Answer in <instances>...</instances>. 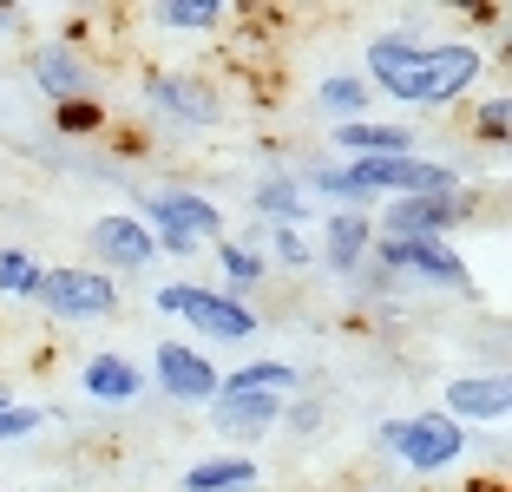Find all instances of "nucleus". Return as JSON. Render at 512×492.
<instances>
[{
	"label": "nucleus",
	"mask_w": 512,
	"mask_h": 492,
	"mask_svg": "<svg viewBox=\"0 0 512 492\" xmlns=\"http://www.w3.org/2000/svg\"><path fill=\"white\" fill-rule=\"evenodd\" d=\"M480 66H486V53L473 40H427L421 60L407 66V73H394L381 92L401 99V105H421V112H440V105H453L480 79Z\"/></svg>",
	"instance_id": "obj_1"
},
{
	"label": "nucleus",
	"mask_w": 512,
	"mask_h": 492,
	"mask_svg": "<svg viewBox=\"0 0 512 492\" xmlns=\"http://www.w3.org/2000/svg\"><path fill=\"white\" fill-rule=\"evenodd\" d=\"M138 204H145L138 224H145L151 243L171 250V256H191L204 237H224V210H217L211 197H197V191H145Z\"/></svg>",
	"instance_id": "obj_2"
},
{
	"label": "nucleus",
	"mask_w": 512,
	"mask_h": 492,
	"mask_svg": "<svg viewBox=\"0 0 512 492\" xmlns=\"http://www.w3.org/2000/svg\"><path fill=\"white\" fill-rule=\"evenodd\" d=\"M158 309L191 322L197 335L211 342H250L256 335V309H243V296H224V289H197V283H165L158 289Z\"/></svg>",
	"instance_id": "obj_3"
},
{
	"label": "nucleus",
	"mask_w": 512,
	"mask_h": 492,
	"mask_svg": "<svg viewBox=\"0 0 512 492\" xmlns=\"http://www.w3.org/2000/svg\"><path fill=\"white\" fill-rule=\"evenodd\" d=\"M381 447L401 453V466L414 473H447L467 447V427L447 414H407V420H381Z\"/></svg>",
	"instance_id": "obj_4"
},
{
	"label": "nucleus",
	"mask_w": 512,
	"mask_h": 492,
	"mask_svg": "<svg viewBox=\"0 0 512 492\" xmlns=\"http://www.w3.org/2000/svg\"><path fill=\"white\" fill-rule=\"evenodd\" d=\"M33 302L46 315H60V322H99V315L119 309V283H112L106 269H40V283H33Z\"/></svg>",
	"instance_id": "obj_5"
},
{
	"label": "nucleus",
	"mask_w": 512,
	"mask_h": 492,
	"mask_svg": "<svg viewBox=\"0 0 512 492\" xmlns=\"http://www.w3.org/2000/svg\"><path fill=\"white\" fill-rule=\"evenodd\" d=\"M375 263L401 269V276H421V283H440V289H467L473 283V269L434 237H375Z\"/></svg>",
	"instance_id": "obj_6"
},
{
	"label": "nucleus",
	"mask_w": 512,
	"mask_h": 492,
	"mask_svg": "<svg viewBox=\"0 0 512 492\" xmlns=\"http://www.w3.org/2000/svg\"><path fill=\"white\" fill-rule=\"evenodd\" d=\"M473 204L460 191L453 197H394V204H381V237H434L447 243L453 224H467Z\"/></svg>",
	"instance_id": "obj_7"
},
{
	"label": "nucleus",
	"mask_w": 512,
	"mask_h": 492,
	"mask_svg": "<svg viewBox=\"0 0 512 492\" xmlns=\"http://www.w3.org/2000/svg\"><path fill=\"white\" fill-rule=\"evenodd\" d=\"M158 394H171V401H184V407H211L217 401V388H224V374H217V361L211 355H197L191 342H158Z\"/></svg>",
	"instance_id": "obj_8"
},
{
	"label": "nucleus",
	"mask_w": 512,
	"mask_h": 492,
	"mask_svg": "<svg viewBox=\"0 0 512 492\" xmlns=\"http://www.w3.org/2000/svg\"><path fill=\"white\" fill-rule=\"evenodd\" d=\"M276 420H283V394L217 388V401H211V427H217V433H237V440H250V433H270Z\"/></svg>",
	"instance_id": "obj_9"
},
{
	"label": "nucleus",
	"mask_w": 512,
	"mask_h": 492,
	"mask_svg": "<svg viewBox=\"0 0 512 492\" xmlns=\"http://www.w3.org/2000/svg\"><path fill=\"white\" fill-rule=\"evenodd\" d=\"M145 99L178 125H211L217 119V92L204 79H178V73H145Z\"/></svg>",
	"instance_id": "obj_10"
},
{
	"label": "nucleus",
	"mask_w": 512,
	"mask_h": 492,
	"mask_svg": "<svg viewBox=\"0 0 512 492\" xmlns=\"http://www.w3.org/2000/svg\"><path fill=\"white\" fill-rule=\"evenodd\" d=\"M512 414V388L506 374H460L447 388V420H480V427H499Z\"/></svg>",
	"instance_id": "obj_11"
},
{
	"label": "nucleus",
	"mask_w": 512,
	"mask_h": 492,
	"mask_svg": "<svg viewBox=\"0 0 512 492\" xmlns=\"http://www.w3.org/2000/svg\"><path fill=\"white\" fill-rule=\"evenodd\" d=\"M33 86L46 92L53 105H73V99H86L92 92V73L73 60V46H33Z\"/></svg>",
	"instance_id": "obj_12"
},
{
	"label": "nucleus",
	"mask_w": 512,
	"mask_h": 492,
	"mask_svg": "<svg viewBox=\"0 0 512 492\" xmlns=\"http://www.w3.org/2000/svg\"><path fill=\"white\" fill-rule=\"evenodd\" d=\"M368 250H375V224H368V210H335L329 224H322V256H329L335 276H355Z\"/></svg>",
	"instance_id": "obj_13"
},
{
	"label": "nucleus",
	"mask_w": 512,
	"mask_h": 492,
	"mask_svg": "<svg viewBox=\"0 0 512 492\" xmlns=\"http://www.w3.org/2000/svg\"><path fill=\"white\" fill-rule=\"evenodd\" d=\"M92 243H99V256H106V263H119V269H145L151 256H158L151 230L138 224V217H125V210L99 217V224H92Z\"/></svg>",
	"instance_id": "obj_14"
},
{
	"label": "nucleus",
	"mask_w": 512,
	"mask_h": 492,
	"mask_svg": "<svg viewBox=\"0 0 512 492\" xmlns=\"http://www.w3.org/2000/svg\"><path fill=\"white\" fill-rule=\"evenodd\" d=\"M263 486V466L243 460V453H224V460H197L184 466V492H256Z\"/></svg>",
	"instance_id": "obj_15"
},
{
	"label": "nucleus",
	"mask_w": 512,
	"mask_h": 492,
	"mask_svg": "<svg viewBox=\"0 0 512 492\" xmlns=\"http://www.w3.org/2000/svg\"><path fill=\"white\" fill-rule=\"evenodd\" d=\"M335 145L355 151V158H407V151H414V132H407V125L355 119V125H335Z\"/></svg>",
	"instance_id": "obj_16"
},
{
	"label": "nucleus",
	"mask_w": 512,
	"mask_h": 492,
	"mask_svg": "<svg viewBox=\"0 0 512 492\" xmlns=\"http://www.w3.org/2000/svg\"><path fill=\"white\" fill-rule=\"evenodd\" d=\"M79 381H86L92 401H138V394H145V374L125 355H92L86 368H79Z\"/></svg>",
	"instance_id": "obj_17"
},
{
	"label": "nucleus",
	"mask_w": 512,
	"mask_h": 492,
	"mask_svg": "<svg viewBox=\"0 0 512 492\" xmlns=\"http://www.w3.org/2000/svg\"><path fill=\"white\" fill-rule=\"evenodd\" d=\"M256 217H270L276 230H296V224H309L302 184H296V178H263V184H256Z\"/></svg>",
	"instance_id": "obj_18"
},
{
	"label": "nucleus",
	"mask_w": 512,
	"mask_h": 492,
	"mask_svg": "<svg viewBox=\"0 0 512 492\" xmlns=\"http://www.w3.org/2000/svg\"><path fill=\"white\" fill-rule=\"evenodd\" d=\"M421 33H381V40H368V79L375 86H388L394 73H407V66L421 60Z\"/></svg>",
	"instance_id": "obj_19"
},
{
	"label": "nucleus",
	"mask_w": 512,
	"mask_h": 492,
	"mask_svg": "<svg viewBox=\"0 0 512 492\" xmlns=\"http://www.w3.org/2000/svg\"><path fill=\"white\" fill-rule=\"evenodd\" d=\"M224 20H230L224 0H165V7H158V27H178V33H211V27H224Z\"/></svg>",
	"instance_id": "obj_20"
},
{
	"label": "nucleus",
	"mask_w": 512,
	"mask_h": 492,
	"mask_svg": "<svg viewBox=\"0 0 512 492\" xmlns=\"http://www.w3.org/2000/svg\"><path fill=\"white\" fill-rule=\"evenodd\" d=\"M316 105H322V112H335L342 125H355V119H368V105H375V99H368V79H322Z\"/></svg>",
	"instance_id": "obj_21"
},
{
	"label": "nucleus",
	"mask_w": 512,
	"mask_h": 492,
	"mask_svg": "<svg viewBox=\"0 0 512 492\" xmlns=\"http://www.w3.org/2000/svg\"><path fill=\"white\" fill-rule=\"evenodd\" d=\"M217 263H224L230 289H256V283H263V256H256L250 243H224V250H217Z\"/></svg>",
	"instance_id": "obj_22"
},
{
	"label": "nucleus",
	"mask_w": 512,
	"mask_h": 492,
	"mask_svg": "<svg viewBox=\"0 0 512 492\" xmlns=\"http://www.w3.org/2000/svg\"><path fill=\"white\" fill-rule=\"evenodd\" d=\"M40 283V263L27 250H0V296H33Z\"/></svg>",
	"instance_id": "obj_23"
},
{
	"label": "nucleus",
	"mask_w": 512,
	"mask_h": 492,
	"mask_svg": "<svg viewBox=\"0 0 512 492\" xmlns=\"http://www.w3.org/2000/svg\"><path fill=\"white\" fill-rule=\"evenodd\" d=\"M46 420V407H27V401H7L0 407V440H20V433H33Z\"/></svg>",
	"instance_id": "obj_24"
},
{
	"label": "nucleus",
	"mask_w": 512,
	"mask_h": 492,
	"mask_svg": "<svg viewBox=\"0 0 512 492\" xmlns=\"http://www.w3.org/2000/svg\"><path fill=\"white\" fill-rule=\"evenodd\" d=\"M276 263H289V269H309V263H316V250L302 243V230H276Z\"/></svg>",
	"instance_id": "obj_25"
},
{
	"label": "nucleus",
	"mask_w": 512,
	"mask_h": 492,
	"mask_svg": "<svg viewBox=\"0 0 512 492\" xmlns=\"http://www.w3.org/2000/svg\"><path fill=\"white\" fill-rule=\"evenodd\" d=\"M99 119H106V105H92V99H73V105H60V125H66V132H92Z\"/></svg>",
	"instance_id": "obj_26"
},
{
	"label": "nucleus",
	"mask_w": 512,
	"mask_h": 492,
	"mask_svg": "<svg viewBox=\"0 0 512 492\" xmlns=\"http://www.w3.org/2000/svg\"><path fill=\"white\" fill-rule=\"evenodd\" d=\"M480 138H486V145H506V99L480 105Z\"/></svg>",
	"instance_id": "obj_27"
},
{
	"label": "nucleus",
	"mask_w": 512,
	"mask_h": 492,
	"mask_svg": "<svg viewBox=\"0 0 512 492\" xmlns=\"http://www.w3.org/2000/svg\"><path fill=\"white\" fill-rule=\"evenodd\" d=\"M283 414H289V427H296V433H316L322 427V401H296V407H283Z\"/></svg>",
	"instance_id": "obj_28"
},
{
	"label": "nucleus",
	"mask_w": 512,
	"mask_h": 492,
	"mask_svg": "<svg viewBox=\"0 0 512 492\" xmlns=\"http://www.w3.org/2000/svg\"><path fill=\"white\" fill-rule=\"evenodd\" d=\"M20 27V7H0V33H14Z\"/></svg>",
	"instance_id": "obj_29"
},
{
	"label": "nucleus",
	"mask_w": 512,
	"mask_h": 492,
	"mask_svg": "<svg viewBox=\"0 0 512 492\" xmlns=\"http://www.w3.org/2000/svg\"><path fill=\"white\" fill-rule=\"evenodd\" d=\"M7 401H14V394H7V381H0V407H7Z\"/></svg>",
	"instance_id": "obj_30"
}]
</instances>
